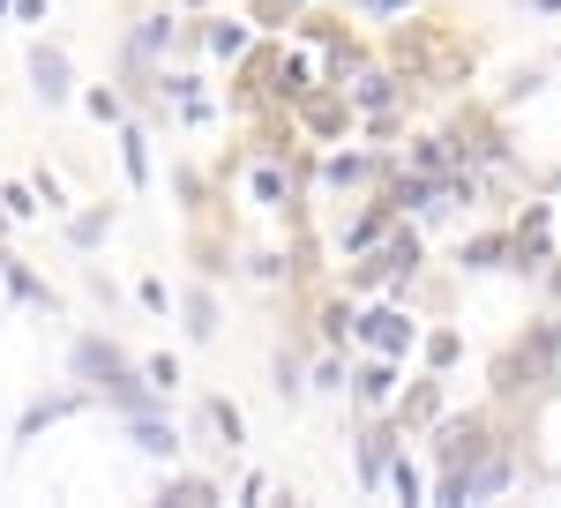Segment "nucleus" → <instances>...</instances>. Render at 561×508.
Instances as JSON below:
<instances>
[{"instance_id":"5701e85b","label":"nucleus","mask_w":561,"mask_h":508,"mask_svg":"<svg viewBox=\"0 0 561 508\" xmlns=\"http://www.w3.org/2000/svg\"><path fill=\"white\" fill-rule=\"evenodd\" d=\"M203 419H210V441L225 457H240L248 449V412L232 404V396H203Z\"/></svg>"},{"instance_id":"ddd939ff","label":"nucleus","mask_w":561,"mask_h":508,"mask_svg":"<svg viewBox=\"0 0 561 508\" xmlns=\"http://www.w3.org/2000/svg\"><path fill=\"white\" fill-rule=\"evenodd\" d=\"M547 224H554V217H547V203H524V217L510 224V240H517V277H547V269L561 262L554 240H547Z\"/></svg>"},{"instance_id":"20e7f679","label":"nucleus","mask_w":561,"mask_h":508,"mask_svg":"<svg viewBox=\"0 0 561 508\" xmlns=\"http://www.w3.org/2000/svg\"><path fill=\"white\" fill-rule=\"evenodd\" d=\"M502 441V426H494V412L479 404V412H442V419L427 426V464L449 471V464H472V457H486Z\"/></svg>"},{"instance_id":"f257e3e1","label":"nucleus","mask_w":561,"mask_h":508,"mask_svg":"<svg viewBox=\"0 0 561 508\" xmlns=\"http://www.w3.org/2000/svg\"><path fill=\"white\" fill-rule=\"evenodd\" d=\"M382 60H397L404 68V83L412 90H442V97H465L479 76V53L472 38H457L449 23H434V15H397L389 23V38H382Z\"/></svg>"},{"instance_id":"412c9836","label":"nucleus","mask_w":561,"mask_h":508,"mask_svg":"<svg viewBox=\"0 0 561 508\" xmlns=\"http://www.w3.org/2000/svg\"><path fill=\"white\" fill-rule=\"evenodd\" d=\"M352 322H359V307H352V292H322V299H314V344L345 351V344H352Z\"/></svg>"},{"instance_id":"7ed1b4c3","label":"nucleus","mask_w":561,"mask_h":508,"mask_svg":"<svg viewBox=\"0 0 561 508\" xmlns=\"http://www.w3.org/2000/svg\"><path fill=\"white\" fill-rule=\"evenodd\" d=\"M524 478V464H517V441L502 434L486 457H472V464H449V471H434V501L442 508H465V501H494V494H510Z\"/></svg>"},{"instance_id":"2eb2a0df","label":"nucleus","mask_w":561,"mask_h":508,"mask_svg":"<svg viewBox=\"0 0 561 508\" xmlns=\"http://www.w3.org/2000/svg\"><path fill=\"white\" fill-rule=\"evenodd\" d=\"M494 269H517L510 224H486V232H472V240H457V277H494Z\"/></svg>"},{"instance_id":"f8f14e48","label":"nucleus","mask_w":561,"mask_h":508,"mask_svg":"<svg viewBox=\"0 0 561 508\" xmlns=\"http://www.w3.org/2000/svg\"><path fill=\"white\" fill-rule=\"evenodd\" d=\"M121 367H135V359H128V351H121V344H113V337H98V330H90V337H76V344H68V381H83L90 396H98L105 381L121 374Z\"/></svg>"},{"instance_id":"79ce46f5","label":"nucleus","mask_w":561,"mask_h":508,"mask_svg":"<svg viewBox=\"0 0 561 508\" xmlns=\"http://www.w3.org/2000/svg\"><path fill=\"white\" fill-rule=\"evenodd\" d=\"M45 8L53 0H15V23H45Z\"/></svg>"},{"instance_id":"6e6552de","label":"nucleus","mask_w":561,"mask_h":508,"mask_svg":"<svg viewBox=\"0 0 561 508\" xmlns=\"http://www.w3.org/2000/svg\"><path fill=\"white\" fill-rule=\"evenodd\" d=\"M293 127H300L307 142H322V150H330V142L359 135V105H352V97H345L337 83H314V90L300 97V105H293Z\"/></svg>"},{"instance_id":"39448f33","label":"nucleus","mask_w":561,"mask_h":508,"mask_svg":"<svg viewBox=\"0 0 561 508\" xmlns=\"http://www.w3.org/2000/svg\"><path fill=\"white\" fill-rule=\"evenodd\" d=\"M352 344L359 351H382V359H412L420 351V314L404 307V299H375V307H359V322H352Z\"/></svg>"},{"instance_id":"1a4fd4ad","label":"nucleus","mask_w":561,"mask_h":508,"mask_svg":"<svg viewBox=\"0 0 561 508\" xmlns=\"http://www.w3.org/2000/svg\"><path fill=\"white\" fill-rule=\"evenodd\" d=\"M397 396H404V359L359 351V359H352V381H345L352 419H367V412H397Z\"/></svg>"},{"instance_id":"c756f323","label":"nucleus","mask_w":561,"mask_h":508,"mask_svg":"<svg viewBox=\"0 0 561 508\" xmlns=\"http://www.w3.org/2000/svg\"><path fill=\"white\" fill-rule=\"evenodd\" d=\"M105 240H113V210H105V203H98V210H76V217H68V247H76V254L105 247Z\"/></svg>"},{"instance_id":"4c0bfd02","label":"nucleus","mask_w":561,"mask_h":508,"mask_svg":"<svg viewBox=\"0 0 561 508\" xmlns=\"http://www.w3.org/2000/svg\"><path fill=\"white\" fill-rule=\"evenodd\" d=\"M142 374L158 381V389H165V396H173L180 381H187V374H180V351H150V359H142Z\"/></svg>"},{"instance_id":"a878e982","label":"nucleus","mask_w":561,"mask_h":508,"mask_svg":"<svg viewBox=\"0 0 561 508\" xmlns=\"http://www.w3.org/2000/svg\"><path fill=\"white\" fill-rule=\"evenodd\" d=\"M382 494H397L404 508H420V501H434L427 494V471H420V457L412 449H397V464H389V478H382Z\"/></svg>"},{"instance_id":"c03bdc74","label":"nucleus","mask_w":561,"mask_h":508,"mask_svg":"<svg viewBox=\"0 0 561 508\" xmlns=\"http://www.w3.org/2000/svg\"><path fill=\"white\" fill-rule=\"evenodd\" d=\"M0 23H15V0H0Z\"/></svg>"},{"instance_id":"a19ab883","label":"nucleus","mask_w":561,"mask_h":508,"mask_svg":"<svg viewBox=\"0 0 561 508\" xmlns=\"http://www.w3.org/2000/svg\"><path fill=\"white\" fill-rule=\"evenodd\" d=\"M38 180V195H45V210H68V187H60V172H31Z\"/></svg>"},{"instance_id":"37998d69","label":"nucleus","mask_w":561,"mask_h":508,"mask_svg":"<svg viewBox=\"0 0 561 508\" xmlns=\"http://www.w3.org/2000/svg\"><path fill=\"white\" fill-rule=\"evenodd\" d=\"M524 15H561V0H524Z\"/></svg>"},{"instance_id":"ea45409f","label":"nucleus","mask_w":561,"mask_h":508,"mask_svg":"<svg viewBox=\"0 0 561 508\" xmlns=\"http://www.w3.org/2000/svg\"><path fill=\"white\" fill-rule=\"evenodd\" d=\"M270 494H277V486H270V471H248V478H240V486H232V501H240V508L270 501Z\"/></svg>"},{"instance_id":"b1692460","label":"nucleus","mask_w":561,"mask_h":508,"mask_svg":"<svg viewBox=\"0 0 561 508\" xmlns=\"http://www.w3.org/2000/svg\"><path fill=\"white\" fill-rule=\"evenodd\" d=\"M404 165H412V172H434V180H442V172L457 165V142H449V127H427V135H412V142H404Z\"/></svg>"},{"instance_id":"bb28decb","label":"nucleus","mask_w":561,"mask_h":508,"mask_svg":"<svg viewBox=\"0 0 561 508\" xmlns=\"http://www.w3.org/2000/svg\"><path fill=\"white\" fill-rule=\"evenodd\" d=\"M465 359V330H449V322H434V330H420V367H434V374H449Z\"/></svg>"},{"instance_id":"7c9ffc66","label":"nucleus","mask_w":561,"mask_h":508,"mask_svg":"<svg viewBox=\"0 0 561 508\" xmlns=\"http://www.w3.org/2000/svg\"><path fill=\"white\" fill-rule=\"evenodd\" d=\"M38 210H45L38 180H0V217H15V224H31Z\"/></svg>"},{"instance_id":"f3484780","label":"nucleus","mask_w":561,"mask_h":508,"mask_svg":"<svg viewBox=\"0 0 561 508\" xmlns=\"http://www.w3.org/2000/svg\"><path fill=\"white\" fill-rule=\"evenodd\" d=\"M135 457H150V464H180V449H187V434H180L165 412H142V419H121Z\"/></svg>"},{"instance_id":"e433bc0d","label":"nucleus","mask_w":561,"mask_h":508,"mask_svg":"<svg viewBox=\"0 0 561 508\" xmlns=\"http://www.w3.org/2000/svg\"><path fill=\"white\" fill-rule=\"evenodd\" d=\"M135 299H142L150 314H180V292L165 285V277H142V285H135Z\"/></svg>"},{"instance_id":"9d476101","label":"nucleus","mask_w":561,"mask_h":508,"mask_svg":"<svg viewBox=\"0 0 561 508\" xmlns=\"http://www.w3.org/2000/svg\"><path fill=\"white\" fill-rule=\"evenodd\" d=\"M23 76H31V90H38V105H68V97H76L68 45H53V38H31V53H23Z\"/></svg>"},{"instance_id":"c85d7f7f","label":"nucleus","mask_w":561,"mask_h":508,"mask_svg":"<svg viewBox=\"0 0 561 508\" xmlns=\"http://www.w3.org/2000/svg\"><path fill=\"white\" fill-rule=\"evenodd\" d=\"M367 60H375V53H367L359 38H337V45H322V83H337V90H345L352 76L367 68Z\"/></svg>"},{"instance_id":"58836bf2","label":"nucleus","mask_w":561,"mask_h":508,"mask_svg":"<svg viewBox=\"0 0 561 508\" xmlns=\"http://www.w3.org/2000/svg\"><path fill=\"white\" fill-rule=\"evenodd\" d=\"M173 187L187 195V210H210V203H203V195H210V180H203L195 165H173Z\"/></svg>"},{"instance_id":"aec40b11","label":"nucleus","mask_w":561,"mask_h":508,"mask_svg":"<svg viewBox=\"0 0 561 508\" xmlns=\"http://www.w3.org/2000/svg\"><path fill=\"white\" fill-rule=\"evenodd\" d=\"M150 501H165V508H210V501H225V486L203 478V471H173V464H165V478H158V494H150Z\"/></svg>"},{"instance_id":"473e14b6","label":"nucleus","mask_w":561,"mask_h":508,"mask_svg":"<svg viewBox=\"0 0 561 508\" xmlns=\"http://www.w3.org/2000/svg\"><path fill=\"white\" fill-rule=\"evenodd\" d=\"M83 113H90L98 127H121V120H128V90H113V83H90V90H83Z\"/></svg>"},{"instance_id":"a211bd4d","label":"nucleus","mask_w":561,"mask_h":508,"mask_svg":"<svg viewBox=\"0 0 561 508\" xmlns=\"http://www.w3.org/2000/svg\"><path fill=\"white\" fill-rule=\"evenodd\" d=\"M442 381H449V374H434V367H427V374L397 396V426H404V434H427V426L449 412V389H442Z\"/></svg>"},{"instance_id":"f03ea898","label":"nucleus","mask_w":561,"mask_h":508,"mask_svg":"<svg viewBox=\"0 0 561 508\" xmlns=\"http://www.w3.org/2000/svg\"><path fill=\"white\" fill-rule=\"evenodd\" d=\"M561 381V314H531L524 337L494 359V404H531Z\"/></svg>"},{"instance_id":"9b49d317","label":"nucleus","mask_w":561,"mask_h":508,"mask_svg":"<svg viewBox=\"0 0 561 508\" xmlns=\"http://www.w3.org/2000/svg\"><path fill=\"white\" fill-rule=\"evenodd\" d=\"M345 97L359 105V113H397V105L412 97V83H404V68H397V60H382V53H375V60H367V68L345 83Z\"/></svg>"},{"instance_id":"4be33fe9","label":"nucleus","mask_w":561,"mask_h":508,"mask_svg":"<svg viewBox=\"0 0 561 508\" xmlns=\"http://www.w3.org/2000/svg\"><path fill=\"white\" fill-rule=\"evenodd\" d=\"M270 389H277V404H300V396H314L300 344H277V351H270Z\"/></svg>"},{"instance_id":"2f4dec72","label":"nucleus","mask_w":561,"mask_h":508,"mask_svg":"<svg viewBox=\"0 0 561 508\" xmlns=\"http://www.w3.org/2000/svg\"><path fill=\"white\" fill-rule=\"evenodd\" d=\"M240 269H248L255 285H293V254H285V247H255V254H240Z\"/></svg>"},{"instance_id":"423d86ee","label":"nucleus","mask_w":561,"mask_h":508,"mask_svg":"<svg viewBox=\"0 0 561 508\" xmlns=\"http://www.w3.org/2000/svg\"><path fill=\"white\" fill-rule=\"evenodd\" d=\"M389 172H397V150H345V142H330V150L314 158V180H322L330 195H375Z\"/></svg>"},{"instance_id":"4468645a","label":"nucleus","mask_w":561,"mask_h":508,"mask_svg":"<svg viewBox=\"0 0 561 508\" xmlns=\"http://www.w3.org/2000/svg\"><path fill=\"white\" fill-rule=\"evenodd\" d=\"M389 224H397V210H389L382 195H359V210H352L345 224L330 232V247H337V262H352V254H367V247H375V240L389 232Z\"/></svg>"},{"instance_id":"cd10ccee","label":"nucleus","mask_w":561,"mask_h":508,"mask_svg":"<svg viewBox=\"0 0 561 508\" xmlns=\"http://www.w3.org/2000/svg\"><path fill=\"white\" fill-rule=\"evenodd\" d=\"M121 172H128V187H150V127L142 120H121Z\"/></svg>"},{"instance_id":"6ab92c4d","label":"nucleus","mask_w":561,"mask_h":508,"mask_svg":"<svg viewBox=\"0 0 561 508\" xmlns=\"http://www.w3.org/2000/svg\"><path fill=\"white\" fill-rule=\"evenodd\" d=\"M83 404H98V396H90L83 381H68V389H53V396H38V404H31V412L15 419V441H38V434H45L53 419H76Z\"/></svg>"},{"instance_id":"dca6fc26","label":"nucleus","mask_w":561,"mask_h":508,"mask_svg":"<svg viewBox=\"0 0 561 508\" xmlns=\"http://www.w3.org/2000/svg\"><path fill=\"white\" fill-rule=\"evenodd\" d=\"M255 45H262L255 15H210V8H203V53H210V60H225V68H240V60H248Z\"/></svg>"},{"instance_id":"f704fd0d","label":"nucleus","mask_w":561,"mask_h":508,"mask_svg":"<svg viewBox=\"0 0 561 508\" xmlns=\"http://www.w3.org/2000/svg\"><path fill=\"white\" fill-rule=\"evenodd\" d=\"M345 15H375V23H397V15H420V0H337Z\"/></svg>"},{"instance_id":"393cba45","label":"nucleus","mask_w":561,"mask_h":508,"mask_svg":"<svg viewBox=\"0 0 561 508\" xmlns=\"http://www.w3.org/2000/svg\"><path fill=\"white\" fill-rule=\"evenodd\" d=\"M180 330H187L195 344H210V337H217V292H210V277L180 292Z\"/></svg>"},{"instance_id":"c9c22d12","label":"nucleus","mask_w":561,"mask_h":508,"mask_svg":"<svg viewBox=\"0 0 561 508\" xmlns=\"http://www.w3.org/2000/svg\"><path fill=\"white\" fill-rule=\"evenodd\" d=\"M195 269H203V277H232L240 262H232V247H225V240H195Z\"/></svg>"},{"instance_id":"0eeeda50","label":"nucleus","mask_w":561,"mask_h":508,"mask_svg":"<svg viewBox=\"0 0 561 508\" xmlns=\"http://www.w3.org/2000/svg\"><path fill=\"white\" fill-rule=\"evenodd\" d=\"M404 441H412V434L397 426V412H367V419H359V434H352V471H359L367 494H382V478H389V464H397Z\"/></svg>"},{"instance_id":"72a5a7b5","label":"nucleus","mask_w":561,"mask_h":508,"mask_svg":"<svg viewBox=\"0 0 561 508\" xmlns=\"http://www.w3.org/2000/svg\"><path fill=\"white\" fill-rule=\"evenodd\" d=\"M547 90V68L539 60H524V68H510V90H502V105H524V97H539Z\"/></svg>"}]
</instances>
